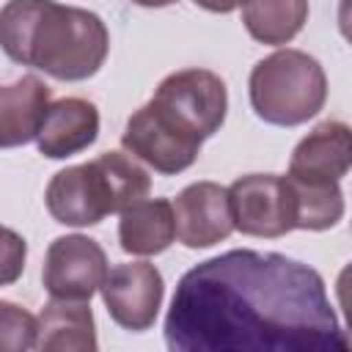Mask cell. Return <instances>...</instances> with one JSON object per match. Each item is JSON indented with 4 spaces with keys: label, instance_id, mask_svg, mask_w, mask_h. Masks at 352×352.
<instances>
[{
    "label": "cell",
    "instance_id": "cell-1",
    "mask_svg": "<svg viewBox=\"0 0 352 352\" xmlns=\"http://www.w3.org/2000/svg\"><path fill=\"white\" fill-rule=\"evenodd\" d=\"M173 352H346L322 275L283 253L228 250L187 270L165 316Z\"/></svg>",
    "mask_w": 352,
    "mask_h": 352
},
{
    "label": "cell",
    "instance_id": "cell-2",
    "mask_svg": "<svg viewBox=\"0 0 352 352\" xmlns=\"http://www.w3.org/2000/svg\"><path fill=\"white\" fill-rule=\"evenodd\" d=\"M0 50L14 63L77 82L102 69L110 36L94 11L55 0H8L0 8Z\"/></svg>",
    "mask_w": 352,
    "mask_h": 352
},
{
    "label": "cell",
    "instance_id": "cell-3",
    "mask_svg": "<svg viewBox=\"0 0 352 352\" xmlns=\"http://www.w3.org/2000/svg\"><path fill=\"white\" fill-rule=\"evenodd\" d=\"M148 173L124 151H104L91 162L58 170L44 192L47 212L63 226H96L107 214L143 198Z\"/></svg>",
    "mask_w": 352,
    "mask_h": 352
},
{
    "label": "cell",
    "instance_id": "cell-4",
    "mask_svg": "<svg viewBox=\"0 0 352 352\" xmlns=\"http://www.w3.org/2000/svg\"><path fill=\"white\" fill-rule=\"evenodd\" d=\"M248 88L256 116L275 126L305 124L327 99L324 69L302 50H278L258 60Z\"/></svg>",
    "mask_w": 352,
    "mask_h": 352
},
{
    "label": "cell",
    "instance_id": "cell-5",
    "mask_svg": "<svg viewBox=\"0 0 352 352\" xmlns=\"http://www.w3.org/2000/svg\"><path fill=\"white\" fill-rule=\"evenodd\" d=\"M121 143L132 157L143 160L157 173L176 176L195 162L204 138L151 99L129 116Z\"/></svg>",
    "mask_w": 352,
    "mask_h": 352
},
{
    "label": "cell",
    "instance_id": "cell-6",
    "mask_svg": "<svg viewBox=\"0 0 352 352\" xmlns=\"http://www.w3.org/2000/svg\"><path fill=\"white\" fill-rule=\"evenodd\" d=\"M234 228L248 236L278 239L294 231V198L286 176L248 173L228 187Z\"/></svg>",
    "mask_w": 352,
    "mask_h": 352
},
{
    "label": "cell",
    "instance_id": "cell-7",
    "mask_svg": "<svg viewBox=\"0 0 352 352\" xmlns=\"http://www.w3.org/2000/svg\"><path fill=\"white\" fill-rule=\"evenodd\" d=\"M154 102L168 107L179 121L206 140L226 121L228 91L226 82L209 69H182L160 82Z\"/></svg>",
    "mask_w": 352,
    "mask_h": 352
},
{
    "label": "cell",
    "instance_id": "cell-8",
    "mask_svg": "<svg viewBox=\"0 0 352 352\" xmlns=\"http://www.w3.org/2000/svg\"><path fill=\"white\" fill-rule=\"evenodd\" d=\"M107 275V256L102 245L82 234L52 239L44 256L41 280L55 300H91Z\"/></svg>",
    "mask_w": 352,
    "mask_h": 352
},
{
    "label": "cell",
    "instance_id": "cell-9",
    "mask_svg": "<svg viewBox=\"0 0 352 352\" xmlns=\"http://www.w3.org/2000/svg\"><path fill=\"white\" fill-rule=\"evenodd\" d=\"M99 292L116 324L132 333H143L154 324L160 314L165 283L154 264L126 261V264H116L113 270H107Z\"/></svg>",
    "mask_w": 352,
    "mask_h": 352
},
{
    "label": "cell",
    "instance_id": "cell-10",
    "mask_svg": "<svg viewBox=\"0 0 352 352\" xmlns=\"http://www.w3.org/2000/svg\"><path fill=\"white\" fill-rule=\"evenodd\" d=\"M176 236L184 248H212L234 231L228 190L214 182H195L173 198Z\"/></svg>",
    "mask_w": 352,
    "mask_h": 352
},
{
    "label": "cell",
    "instance_id": "cell-11",
    "mask_svg": "<svg viewBox=\"0 0 352 352\" xmlns=\"http://www.w3.org/2000/svg\"><path fill=\"white\" fill-rule=\"evenodd\" d=\"M99 135V110L82 96H66L47 107L36 132V146L50 160H66L94 146Z\"/></svg>",
    "mask_w": 352,
    "mask_h": 352
},
{
    "label": "cell",
    "instance_id": "cell-12",
    "mask_svg": "<svg viewBox=\"0 0 352 352\" xmlns=\"http://www.w3.org/2000/svg\"><path fill=\"white\" fill-rule=\"evenodd\" d=\"M352 162V138L344 121H322L292 151L289 176L311 182H341Z\"/></svg>",
    "mask_w": 352,
    "mask_h": 352
},
{
    "label": "cell",
    "instance_id": "cell-13",
    "mask_svg": "<svg viewBox=\"0 0 352 352\" xmlns=\"http://www.w3.org/2000/svg\"><path fill=\"white\" fill-rule=\"evenodd\" d=\"M96 324L88 300H50L36 319V349L44 352H94Z\"/></svg>",
    "mask_w": 352,
    "mask_h": 352
},
{
    "label": "cell",
    "instance_id": "cell-14",
    "mask_svg": "<svg viewBox=\"0 0 352 352\" xmlns=\"http://www.w3.org/2000/svg\"><path fill=\"white\" fill-rule=\"evenodd\" d=\"M50 107V88L36 74L0 85V148H16L36 138Z\"/></svg>",
    "mask_w": 352,
    "mask_h": 352
},
{
    "label": "cell",
    "instance_id": "cell-15",
    "mask_svg": "<svg viewBox=\"0 0 352 352\" xmlns=\"http://www.w3.org/2000/svg\"><path fill=\"white\" fill-rule=\"evenodd\" d=\"M176 239L173 206L165 198H138L121 209L118 242L124 253L132 256H157L170 248Z\"/></svg>",
    "mask_w": 352,
    "mask_h": 352
},
{
    "label": "cell",
    "instance_id": "cell-16",
    "mask_svg": "<svg viewBox=\"0 0 352 352\" xmlns=\"http://www.w3.org/2000/svg\"><path fill=\"white\" fill-rule=\"evenodd\" d=\"M308 19V0H245L242 22L261 44H289Z\"/></svg>",
    "mask_w": 352,
    "mask_h": 352
},
{
    "label": "cell",
    "instance_id": "cell-17",
    "mask_svg": "<svg viewBox=\"0 0 352 352\" xmlns=\"http://www.w3.org/2000/svg\"><path fill=\"white\" fill-rule=\"evenodd\" d=\"M294 198V228L324 231L344 217V192L338 182H311L286 176Z\"/></svg>",
    "mask_w": 352,
    "mask_h": 352
},
{
    "label": "cell",
    "instance_id": "cell-18",
    "mask_svg": "<svg viewBox=\"0 0 352 352\" xmlns=\"http://www.w3.org/2000/svg\"><path fill=\"white\" fill-rule=\"evenodd\" d=\"M36 346V316L16 302L0 300V352H25Z\"/></svg>",
    "mask_w": 352,
    "mask_h": 352
},
{
    "label": "cell",
    "instance_id": "cell-19",
    "mask_svg": "<svg viewBox=\"0 0 352 352\" xmlns=\"http://www.w3.org/2000/svg\"><path fill=\"white\" fill-rule=\"evenodd\" d=\"M25 258H28V242L16 231L0 226V286H11L19 280L25 270Z\"/></svg>",
    "mask_w": 352,
    "mask_h": 352
},
{
    "label": "cell",
    "instance_id": "cell-20",
    "mask_svg": "<svg viewBox=\"0 0 352 352\" xmlns=\"http://www.w3.org/2000/svg\"><path fill=\"white\" fill-rule=\"evenodd\" d=\"M198 8L212 11V14H231L234 8H239L245 0H192Z\"/></svg>",
    "mask_w": 352,
    "mask_h": 352
},
{
    "label": "cell",
    "instance_id": "cell-21",
    "mask_svg": "<svg viewBox=\"0 0 352 352\" xmlns=\"http://www.w3.org/2000/svg\"><path fill=\"white\" fill-rule=\"evenodd\" d=\"M135 6H143V8H162V6H170L176 0H132Z\"/></svg>",
    "mask_w": 352,
    "mask_h": 352
}]
</instances>
